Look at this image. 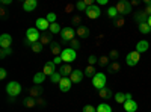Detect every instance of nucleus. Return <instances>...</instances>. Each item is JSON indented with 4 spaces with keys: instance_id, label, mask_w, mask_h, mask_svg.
Returning a JSON list of instances; mask_svg holds the SVG:
<instances>
[{
    "instance_id": "4d7b16f0",
    "label": "nucleus",
    "mask_w": 151,
    "mask_h": 112,
    "mask_svg": "<svg viewBox=\"0 0 151 112\" xmlns=\"http://www.w3.org/2000/svg\"><path fill=\"white\" fill-rule=\"evenodd\" d=\"M148 24H150V27H151V17H148V21H147Z\"/></svg>"
},
{
    "instance_id": "ea45409f",
    "label": "nucleus",
    "mask_w": 151,
    "mask_h": 112,
    "mask_svg": "<svg viewBox=\"0 0 151 112\" xmlns=\"http://www.w3.org/2000/svg\"><path fill=\"white\" fill-rule=\"evenodd\" d=\"M109 61H110V59H109L107 56H101V58L98 59V64L101 65V67H106V65L109 64Z\"/></svg>"
},
{
    "instance_id": "473e14b6",
    "label": "nucleus",
    "mask_w": 151,
    "mask_h": 112,
    "mask_svg": "<svg viewBox=\"0 0 151 112\" xmlns=\"http://www.w3.org/2000/svg\"><path fill=\"white\" fill-rule=\"evenodd\" d=\"M50 80H52V83H58V85H59V82L62 80L60 73H55V74H52V76H50Z\"/></svg>"
},
{
    "instance_id": "a211bd4d",
    "label": "nucleus",
    "mask_w": 151,
    "mask_h": 112,
    "mask_svg": "<svg viewBox=\"0 0 151 112\" xmlns=\"http://www.w3.org/2000/svg\"><path fill=\"white\" fill-rule=\"evenodd\" d=\"M148 48H150V44L145 40H142V41H139V43L136 44V52H139V53H145Z\"/></svg>"
},
{
    "instance_id": "603ef678",
    "label": "nucleus",
    "mask_w": 151,
    "mask_h": 112,
    "mask_svg": "<svg viewBox=\"0 0 151 112\" xmlns=\"http://www.w3.org/2000/svg\"><path fill=\"white\" fill-rule=\"evenodd\" d=\"M133 95L130 94V92H127V94H125V98H127V100H133V98H132Z\"/></svg>"
},
{
    "instance_id": "49530a36",
    "label": "nucleus",
    "mask_w": 151,
    "mask_h": 112,
    "mask_svg": "<svg viewBox=\"0 0 151 112\" xmlns=\"http://www.w3.org/2000/svg\"><path fill=\"white\" fill-rule=\"evenodd\" d=\"M6 74H8V73H6V70H5V68H0V79H2V80H3V79H6Z\"/></svg>"
},
{
    "instance_id": "aec40b11",
    "label": "nucleus",
    "mask_w": 151,
    "mask_h": 112,
    "mask_svg": "<svg viewBox=\"0 0 151 112\" xmlns=\"http://www.w3.org/2000/svg\"><path fill=\"white\" fill-rule=\"evenodd\" d=\"M76 35L80 36V38H88V36H89V29H88L86 26H80V27H77V30H76Z\"/></svg>"
},
{
    "instance_id": "09e8293b",
    "label": "nucleus",
    "mask_w": 151,
    "mask_h": 112,
    "mask_svg": "<svg viewBox=\"0 0 151 112\" xmlns=\"http://www.w3.org/2000/svg\"><path fill=\"white\" fill-rule=\"evenodd\" d=\"M73 9H74V6H73V5H68V6L65 8V11H67V12H71Z\"/></svg>"
},
{
    "instance_id": "a18cd8bd",
    "label": "nucleus",
    "mask_w": 151,
    "mask_h": 112,
    "mask_svg": "<svg viewBox=\"0 0 151 112\" xmlns=\"http://www.w3.org/2000/svg\"><path fill=\"white\" fill-rule=\"evenodd\" d=\"M79 47H80V43H79L77 40H76V38L70 43V48H73V50H76V48H79Z\"/></svg>"
},
{
    "instance_id": "4c0bfd02",
    "label": "nucleus",
    "mask_w": 151,
    "mask_h": 112,
    "mask_svg": "<svg viewBox=\"0 0 151 112\" xmlns=\"http://www.w3.org/2000/svg\"><path fill=\"white\" fill-rule=\"evenodd\" d=\"M119 58V53H118V50H110V53H109V59H112L113 62H116V59Z\"/></svg>"
},
{
    "instance_id": "423d86ee",
    "label": "nucleus",
    "mask_w": 151,
    "mask_h": 112,
    "mask_svg": "<svg viewBox=\"0 0 151 112\" xmlns=\"http://www.w3.org/2000/svg\"><path fill=\"white\" fill-rule=\"evenodd\" d=\"M139 59H141V53H139V52H136V50L130 52L127 56H125V62H127V65H129V67H134V65H137Z\"/></svg>"
},
{
    "instance_id": "f8f14e48",
    "label": "nucleus",
    "mask_w": 151,
    "mask_h": 112,
    "mask_svg": "<svg viewBox=\"0 0 151 112\" xmlns=\"http://www.w3.org/2000/svg\"><path fill=\"white\" fill-rule=\"evenodd\" d=\"M42 73L45 74V76H52V74H55V73H56V64H55L53 61L45 62V65H44V68H42Z\"/></svg>"
},
{
    "instance_id": "2eb2a0df",
    "label": "nucleus",
    "mask_w": 151,
    "mask_h": 112,
    "mask_svg": "<svg viewBox=\"0 0 151 112\" xmlns=\"http://www.w3.org/2000/svg\"><path fill=\"white\" fill-rule=\"evenodd\" d=\"M73 71H74V70L71 68V64H64V65L59 68V73H60L62 77H70Z\"/></svg>"
},
{
    "instance_id": "9b49d317",
    "label": "nucleus",
    "mask_w": 151,
    "mask_h": 112,
    "mask_svg": "<svg viewBox=\"0 0 151 112\" xmlns=\"http://www.w3.org/2000/svg\"><path fill=\"white\" fill-rule=\"evenodd\" d=\"M71 86H73V82L70 77H62V80L59 82V90L62 92H68L71 90Z\"/></svg>"
},
{
    "instance_id": "a19ab883",
    "label": "nucleus",
    "mask_w": 151,
    "mask_h": 112,
    "mask_svg": "<svg viewBox=\"0 0 151 112\" xmlns=\"http://www.w3.org/2000/svg\"><path fill=\"white\" fill-rule=\"evenodd\" d=\"M12 53V48H2V52H0V58L2 59H5L8 55H11Z\"/></svg>"
},
{
    "instance_id": "1a4fd4ad",
    "label": "nucleus",
    "mask_w": 151,
    "mask_h": 112,
    "mask_svg": "<svg viewBox=\"0 0 151 112\" xmlns=\"http://www.w3.org/2000/svg\"><path fill=\"white\" fill-rule=\"evenodd\" d=\"M35 27L38 29V30H42V32H47L48 29H50V23L47 21V18L45 17H40L36 21H35Z\"/></svg>"
},
{
    "instance_id": "5fc2aeb1",
    "label": "nucleus",
    "mask_w": 151,
    "mask_h": 112,
    "mask_svg": "<svg viewBox=\"0 0 151 112\" xmlns=\"http://www.w3.org/2000/svg\"><path fill=\"white\" fill-rule=\"evenodd\" d=\"M130 5L132 6H136V5H139V2H137V0H133V2H130Z\"/></svg>"
},
{
    "instance_id": "8fccbe9b",
    "label": "nucleus",
    "mask_w": 151,
    "mask_h": 112,
    "mask_svg": "<svg viewBox=\"0 0 151 112\" xmlns=\"http://www.w3.org/2000/svg\"><path fill=\"white\" fill-rule=\"evenodd\" d=\"M0 15H2V17H6V11H5V8L0 9Z\"/></svg>"
},
{
    "instance_id": "20e7f679",
    "label": "nucleus",
    "mask_w": 151,
    "mask_h": 112,
    "mask_svg": "<svg viewBox=\"0 0 151 112\" xmlns=\"http://www.w3.org/2000/svg\"><path fill=\"white\" fill-rule=\"evenodd\" d=\"M6 92L11 97H18L21 94V85L18 82H9L6 85Z\"/></svg>"
},
{
    "instance_id": "c9c22d12",
    "label": "nucleus",
    "mask_w": 151,
    "mask_h": 112,
    "mask_svg": "<svg viewBox=\"0 0 151 112\" xmlns=\"http://www.w3.org/2000/svg\"><path fill=\"white\" fill-rule=\"evenodd\" d=\"M45 18H47V21H48L50 24L56 23V14H55V12H48V14L45 15Z\"/></svg>"
},
{
    "instance_id": "7ed1b4c3",
    "label": "nucleus",
    "mask_w": 151,
    "mask_h": 112,
    "mask_svg": "<svg viewBox=\"0 0 151 112\" xmlns=\"http://www.w3.org/2000/svg\"><path fill=\"white\" fill-rule=\"evenodd\" d=\"M26 40L30 43V44H35V43H40L41 40V35H40V30L36 27H29L26 30Z\"/></svg>"
},
{
    "instance_id": "37998d69",
    "label": "nucleus",
    "mask_w": 151,
    "mask_h": 112,
    "mask_svg": "<svg viewBox=\"0 0 151 112\" xmlns=\"http://www.w3.org/2000/svg\"><path fill=\"white\" fill-rule=\"evenodd\" d=\"M82 112H97V108H94L92 105H86V106H83Z\"/></svg>"
},
{
    "instance_id": "4468645a",
    "label": "nucleus",
    "mask_w": 151,
    "mask_h": 112,
    "mask_svg": "<svg viewBox=\"0 0 151 112\" xmlns=\"http://www.w3.org/2000/svg\"><path fill=\"white\" fill-rule=\"evenodd\" d=\"M83 76H85V73H82V70H74V71L71 73L70 79H71L73 83H80L82 79H83Z\"/></svg>"
},
{
    "instance_id": "f3484780",
    "label": "nucleus",
    "mask_w": 151,
    "mask_h": 112,
    "mask_svg": "<svg viewBox=\"0 0 151 112\" xmlns=\"http://www.w3.org/2000/svg\"><path fill=\"white\" fill-rule=\"evenodd\" d=\"M124 111L125 112H136L137 111V103L134 100H127L124 103Z\"/></svg>"
},
{
    "instance_id": "393cba45",
    "label": "nucleus",
    "mask_w": 151,
    "mask_h": 112,
    "mask_svg": "<svg viewBox=\"0 0 151 112\" xmlns=\"http://www.w3.org/2000/svg\"><path fill=\"white\" fill-rule=\"evenodd\" d=\"M50 33L52 35H56V33H60L62 32V27H60V24L56 21V23H53V24H50Z\"/></svg>"
},
{
    "instance_id": "f03ea898",
    "label": "nucleus",
    "mask_w": 151,
    "mask_h": 112,
    "mask_svg": "<svg viewBox=\"0 0 151 112\" xmlns=\"http://www.w3.org/2000/svg\"><path fill=\"white\" fill-rule=\"evenodd\" d=\"M106 82H107V79H106L104 73H97L95 76L92 77V85H94V88H97L98 91L106 88Z\"/></svg>"
},
{
    "instance_id": "6e6d98bb",
    "label": "nucleus",
    "mask_w": 151,
    "mask_h": 112,
    "mask_svg": "<svg viewBox=\"0 0 151 112\" xmlns=\"http://www.w3.org/2000/svg\"><path fill=\"white\" fill-rule=\"evenodd\" d=\"M36 103H38V105H44V100H42V98H38Z\"/></svg>"
},
{
    "instance_id": "39448f33",
    "label": "nucleus",
    "mask_w": 151,
    "mask_h": 112,
    "mask_svg": "<svg viewBox=\"0 0 151 112\" xmlns=\"http://www.w3.org/2000/svg\"><path fill=\"white\" fill-rule=\"evenodd\" d=\"M76 56H77V53H76V50H73V48H64L62 53H60V58H62V61H64L65 64H71V62H74Z\"/></svg>"
},
{
    "instance_id": "9d476101",
    "label": "nucleus",
    "mask_w": 151,
    "mask_h": 112,
    "mask_svg": "<svg viewBox=\"0 0 151 112\" xmlns=\"http://www.w3.org/2000/svg\"><path fill=\"white\" fill-rule=\"evenodd\" d=\"M11 44H12V36L9 33L0 35V47L2 48H11Z\"/></svg>"
},
{
    "instance_id": "b1692460",
    "label": "nucleus",
    "mask_w": 151,
    "mask_h": 112,
    "mask_svg": "<svg viewBox=\"0 0 151 112\" xmlns=\"http://www.w3.org/2000/svg\"><path fill=\"white\" fill-rule=\"evenodd\" d=\"M40 43H41L42 46L50 44V43H52V33H50V32H44V33L41 35V40H40Z\"/></svg>"
},
{
    "instance_id": "dca6fc26",
    "label": "nucleus",
    "mask_w": 151,
    "mask_h": 112,
    "mask_svg": "<svg viewBox=\"0 0 151 112\" xmlns=\"http://www.w3.org/2000/svg\"><path fill=\"white\" fill-rule=\"evenodd\" d=\"M134 21L137 24H142V23H147L148 21V15L145 14V11H139L134 14Z\"/></svg>"
},
{
    "instance_id": "864d4df0",
    "label": "nucleus",
    "mask_w": 151,
    "mask_h": 112,
    "mask_svg": "<svg viewBox=\"0 0 151 112\" xmlns=\"http://www.w3.org/2000/svg\"><path fill=\"white\" fill-rule=\"evenodd\" d=\"M109 0H98V5H106Z\"/></svg>"
},
{
    "instance_id": "a878e982",
    "label": "nucleus",
    "mask_w": 151,
    "mask_h": 112,
    "mask_svg": "<svg viewBox=\"0 0 151 112\" xmlns=\"http://www.w3.org/2000/svg\"><path fill=\"white\" fill-rule=\"evenodd\" d=\"M85 76H88V77H94L95 74H97V71H95V67L94 65H88L86 68H85Z\"/></svg>"
},
{
    "instance_id": "58836bf2",
    "label": "nucleus",
    "mask_w": 151,
    "mask_h": 112,
    "mask_svg": "<svg viewBox=\"0 0 151 112\" xmlns=\"http://www.w3.org/2000/svg\"><path fill=\"white\" fill-rule=\"evenodd\" d=\"M144 2H145V5H147V8L144 9L145 14H147L148 17H151V0H144Z\"/></svg>"
},
{
    "instance_id": "6ab92c4d",
    "label": "nucleus",
    "mask_w": 151,
    "mask_h": 112,
    "mask_svg": "<svg viewBox=\"0 0 151 112\" xmlns=\"http://www.w3.org/2000/svg\"><path fill=\"white\" fill-rule=\"evenodd\" d=\"M41 94H42V86L41 85H33L32 88H30V97L38 98Z\"/></svg>"
},
{
    "instance_id": "f257e3e1",
    "label": "nucleus",
    "mask_w": 151,
    "mask_h": 112,
    "mask_svg": "<svg viewBox=\"0 0 151 112\" xmlns=\"http://www.w3.org/2000/svg\"><path fill=\"white\" fill-rule=\"evenodd\" d=\"M116 11H118V15L119 17H124V15H127L132 12V5L130 2H127V0H119V2L115 5Z\"/></svg>"
},
{
    "instance_id": "de8ad7c7",
    "label": "nucleus",
    "mask_w": 151,
    "mask_h": 112,
    "mask_svg": "<svg viewBox=\"0 0 151 112\" xmlns=\"http://www.w3.org/2000/svg\"><path fill=\"white\" fill-rule=\"evenodd\" d=\"M53 62H55L56 65H59V64H62V62H64V61H62V58H60V56H55Z\"/></svg>"
},
{
    "instance_id": "72a5a7b5",
    "label": "nucleus",
    "mask_w": 151,
    "mask_h": 112,
    "mask_svg": "<svg viewBox=\"0 0 151 112\" xmlns=\"http://www.w3.org/2000/svg\"><path fill=\"white\" fill-rule=\"evenodd\" d=\"M86 3H85V0H80V2H77V3H76V9H77V11H80V12H85L86 11Z\"/></svg>"
},
{
    "instance_id": "cd10ccee",
    "label": "nucleus",
    "mask_w": 151,
    "mask_h": 112,
    "mask_svg": "<svg viewBox=\"0 0 151 112\" xmlns=\"http://www.w3.org/2000/svg\"><path fill=\"white\" fill-rule=\"evenodd\" d=\"M36 105V98H33V97H26V98H24V106H26V108H33Z\"/></svg>"
},
{
    "instance_id": "0eeeda50",
    "label": "nucleus",
    "mask_w": 151,
    "mask_h": 112,
    "mask_svg": "<svg viewBox=\"0 0 151 112\" xmlns=\"http://www.w3.org/2000/svg\"><path fill=\"white\" fill-rule=\"evenodd\" d=\"M60 36H62V40H64L65 43H71L74 40V36H76V30L71 26L64 27V29H62V32H60Z\"/></svg>"
},
{
    "instance_id": "c756f323",
    "label": "nucleus",
    "mask_w": 151,
    "mask_h": 112,
    "mask_svg": "<svg viewBox=\"0 0 151 112\" xmlns=\"http://www.w3.org/2000/svg\"><path fill=\"white\" fill-rule=\"evenodd\" d=\"M121 70V65H119V62L116 61V62H112V64L109 65V73H116V71H119Z\"/></svg>"
},
{
    "instance_id": "e433bc0d",
    "label": "nucleus",
    "mask_w": 151,
    "mask_h": 112,
    "mask_svg": "<svg viewBox=\"0 0 151 112\" xmlns=\"http://www.w3.org/2000/svg\"><path fill=\"white\" fill-rule=\"evenodd\" d=\"M113 26L115 27H122L124 26V18L122 17H116L115 21H113Z\"/></svg>"
},
{
    "instance_id": "4be33fe9",
    "label": "nucleus",
    "mask_w": 151,
    "mask_h": 112,
    "mask_svg": "<svg viewBox=\"0 0 151 112\" xmlns=\"http://www.w3.org/2000/svg\"><path fill=\"white\" fill-rule=\"evenodd\" d=\"M137 30H139L141 33H144V35H148V33H151V27H150V24H148V23L137 24Z\"/></svg>"
},
{
    "instance_id": "6e6552de",
    "label": "nucleus",
    "mask_w": 151,
    "mask_h": 112,
    "mask_svg": "<svg viewBox=\"0 0 151 112\" xmlns=\"http://www.w3.org/2000/svg\"><path fill=\"white\" fill-rule=\"evenodd\" d=\"M86 17L88 18H91V20H95L98 18L100 15H101V9H100L98 5H94V6H89V8H86Z\"/></svg>"
},
{
    "instance_id": "c85d7f7f",
    "label": "nucleus",
    "mask_w": 151,
    "mask_h": 112,
    "mask_svg": "<svg viewBox=\"0 0 151 112\" xmlns=\"http://www.w3.org/2000/svg\"><path fill=\"white\" fill-rule=\"evenodd\" d=\"M62 50H64V48H60V46H59V44H56V43H53V44H52V53H53L55 56H60Z\"/></svg>"
},
{
    "instance_id": "ddd939ff",
    "label": "nucleus",
    "mask_w": 151,
    "mask_h": 112,
    "mask_svg": "<svg viewBox=\"0 0 151 112\" xmlns=\"http://www.w3.org/2000/svg\"><path fill=\"white\" fill-rule=\"evenodd\" d=\"M38 6V2L36 0H24L23 2V9L26 12H33Z\"/></svg>"
},
{
    "instance_id": "412c9836",
    "label": "nucleus",
    "mask_w": 151,
    "mask_h": 112,
    "mask_svg": "<svg viewBox=\"0 0 151 112\" xmlns=\"http://www.w3.org/2000/svg\"><path fill=\"white\" fill-rule=\"evenodd\" d=\"M98 97L104 98V100H109V98L113 97V94H112V91H110L109 88H103V90H100V91H98Z\"/></svg>"
},
{
    "instance_id": "f704fd0d",
    "label": "nucleus",
    "mask_w": 151,
    "mask_h": 112,
    "mask_svg": "<svg viewBox=\"0 0 151 112\" xmlns=\"http://www.w3.org/2000/svg\"><path fill=\"white\" fill-rule=\"evenodd\" d=\"M30 48H32L33 53H40V52L42 50V44H41V43H35V44L30 46Z\"/></svg>"
},
{
    "instance_id": "79ce46f5",
    "label": "nucleus",
    "mask_w": 151,
    "mask_h": 112,
    "mask_svg": "<svg viewBox=\"0 0 151 112\" xmlns=\"http://www.w3.org/2000/svg\"><path fill=\"white\" fill-rule=\"evenodd\" d=\"M73 24H76V26H82V17L80 15H74L73 17Z\"/></svg>"
},
{
    "instance_id": "c03bdc74",
    "label": "nucleus",
    "mask_w": 151,
    "mask_h": 112,
    "mask_svg": "<svg viewBox=\"0 0 151 112\" xmlns=\"http://www.w3.org/2000/svg\"><path fill=\"white\" fill-rule=\"evenodd\" d=\"M98 62V59H97V56H94V55H91L89 58H88V65H95Z\"/></svg>"
},
{
    "instance_id": "7c9ffc66",
    "label": "nucleus",
    "mask_w": 151,
    "mask_h": 112,
    "mask_svg": "<svg viewBox=\"0 0 151 112\" xmlns=\"http://www.w3.org/2000/svg\"><path fill=\"white\" fill-rule=\"evenodd\" d=\"M97 112H112V108L106 103H101V105L97 106Z\"/></svg>"
},
{
    "instance_id": "5701e85b",
    "label": "nucleus",
    "mask_w": 151,
    "mask_h": 112,
    "mask_svg": "<svg viewBox=\"0 0 151 112\" xmlns=\"http://www.w3.org/2000/svg\"><path fill=\"white\" fill-rule=\"evenodd\" d=\"M45 80V74L44 73H35L33 76V85H41Z\"/></svg>"
},
{
    "instance_id": "2f4dec72",
    "label": "nucleus",
    "mask_w": 151,
    "mask_h": 112,
    "mask_svg": "<svg viewBox=\"0 0 151 112\" xmlns=\"http://www.w3.org/2000/svg\"><path fill=\"white\" fill-rule=\"evenodd\" d=\"M107 17H110V18H116L118 17V11H116L115 6H110L107 9Z\"/></svg>"
},
{
    "instance_id": "3c124183",
    "label": "nucleus",
    "mask_w": 151,
    "mask_h": 112,
    "mask_svg": "<svg viewBox=\"0 0 151 112\" xmlns=\"http://www.w3.org/2000/svg\"><path fill=\"white\" fill-rule=\"evenodd\" d=\"M8 3L11 5V3H12V0H2V5H8Z\"/></svg>"
},
{
    "instance_id": "bb28decb",
    "label": "nucleus",
    "mask_w": 151,
    "mask_h": 112,
    "mask_svg": "<svg viewBox=\"0 0 151 112\" xmlns=\"http://www.w3.org/2000/svg\"><path fill=\"white\" fill-rule=\"evenodd\" d=\"M113 98H115L116 103H122V105L127 102V98H125V94L124 92H116L115 95H113Z\"/></svg>"
}]
</instances>
